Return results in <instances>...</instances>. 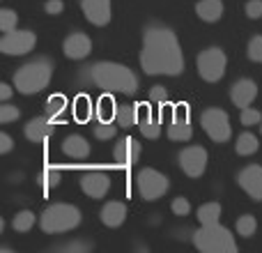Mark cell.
<instances>
[{
    "label": "cell",
    "mask_w": 262,
    "mask_h": 253,
    "mask_svg": "<svg viewBox=\"0 0 262 253\" xmlns=\"http://www.w3.org/2000/svg\"><path fill=\"white\" fill-rule=\"evenodd\" d=\"M140 67L147 76H180L184 72V55L170 28L159 23L145 28Z\"/></svg>",
    "instance_id": "obj_1"
},
{
    "label": "cell",
    "mask_w": 262,
    "mask_h": 253,
    "mask_svg": "<svg viewBox=\"0 0 262 253\" xmlns=\"http://www.w3.org/2000/svg\"><path fill=\"white\" fill-rule=\"evenodd\" d=\"M83 81L101 88L104 92H122V95H136L138 90V78L129 67L118 62H95L83 67Z\"/></svg>",
    "instance_id": "obj_2"
},
{
    "label": "cell",
    "mask_w": 262,
    "mask_h": 253,
    "mask_svg": "<svg viewBox=\"0 0 262 253\" xmlns=\"http://www.w3.org/2000/svg\"><path fill=\"white\" fill-rule=\"evenodd\" d=\"M53 67L46 58H37L32 62H26L23 67H18V72L14 74V88L21 95H37L41 92L51 81Z\"/></svg>",
    "instance_id": "obj_3"
},
{
    "label": "cell",
    "mask_w": 262,
    "mask_h": 253,
    "mask_svg": "<svg viewBox=\"0 0 262 253\" xmlns=\"http://www.w3.org/2000/svg\"><path fill=\"white\" fill-rule=\"evenodd\" d=\"M81 223V209L67 203H55L41 212L39 226L46 235H60V233L74 230Z\"/></svg>",
    "instance_id": "obj_4"
},
{
    "label": "cell",
    "mask_w": 262,
    "mask_h": 253,
    "mask_svg": "<svg viewBox=\"0 0 262 253\" xmlns=\"http://www.w3.org/2000/svg\"><path fill=\"white\" fill-rule=\"evenodd\" d=\"M193 244L203 253H237L235 237L228 228L212 223V226H200V230L193 233Z\"/></svg>",
    "instance_id": "obj_5"
},
{
    "label": "cell",
    "mask_w": 262,
    "mask_h": 253,
    "mask_svg": "<svg viewBox=\"0 0 262 253\" xmlns=\"http://www.w3.org/2000/svg\"><path fill=\"white\" fill-rule=\"evenodd\" d=\"M195 67H198V74L203 81H207V83L221 81V78L226 76V67H228L226 51L219 49V46L205 49L203 53H198V58H195Z\"/></svg>",
    "instance_id": "obj_6"
},
{
    "label": "cell",
    "mask_w": 262,
    "mask_h": 253,
    "mask_svg": "<svg viewBox=\"0 0 262 253\" xmlns=\"http://www.w3.org/2000/svg\"><path fill=\"white\" fill-rule=\"evenodd\" d=\"M170 189V180L154 168H143L136 175V191L143 200H159Z\"/></svg>",
    "instance_id": "obj_7"
},
{
    "label": "cell",
    "mask_w": 262,
    "mask_h": 253,
    "mask_svg": "<svg viewBox=\"0 0 262 253\" xmlns=\"http://www.w3.org/2000/svg\"><path fill=\"white\" fill-rule=\"evenodd\" d=\"M203 129L207 131V136L214 140V143H226L230 140V118L223 109H207L203 113Z\"/></svg>",
    "instance_id": "obj_8"
},
{
    "label": "cell",
    "mask_w": 262,
    "mask_h": 253,
    "mask_svg": "<svg viewBox=\"0 0 262 253\" xmlns=\"http://www.w3.org/2000/svg\"><path fill=\"white\" fill-rule=\"evenodd\" d=\"M37 37L32 30H12L5 32V37L0 39V51L5 55H26L35 49Z\"/></svg>",
    "instance_id": "obj_9"
},
{
    "label": "cell",
    "mask_w": 262,
    "mask_h": 253,
    "mask_svg": "<svg viewBox=\"0 0 262 253\" xmlns=\"http://www.w3.org/2000/svg\"><path fill=\"white\" fill-rule=\"evenodd\" d=\"M180 168L189 177H200L207 168V150L200 145H191L180 152Z\"/></svg>",
    "instance_id": "obj_10"
},
{
    "label": "cell",
    "mask_w": 262,
    "mask_h": 253,
    "mask_svg": "<svg viewBox=\"0 0 262 253\" xmlns=\"http://www.w3.org/2000/svg\"><path fill=\"white\" fill-rule=\"evenodd\" d=\"M81 189L90 198H104L111 189V177L108 173L99 171V168H90L81 175Z\"/></svg>",
    "instance_id": "obj_11"
},
{
    "label": "cell",
    "mask_w": 262,
    "mask_h": 253,
    "mask_svg": "<svg viewBox=\"0 0 262 253\" xmlns=\"http://www.w3.org/2000/svg\"><path fill=\"white\" fill-rule=\"evenodd\" d=\"M193 136V126L189 120V106L186 104H177L172 111V120L168 124V138L177 140V143H184Z\"/></svg>",
    "instance_id": "obj_12"
},
{
    "label": "cell",
    "mask_w": 262,
    "mask_h": 253,
    "mask_svg": "<svg viewBox=\"0 0 262 253\" xmlns=\"http://www.w3.org/2000/svg\"><path fill=\"white\" fill-rule=\"evenodd\" d=\"M237 182L255 203H262V166H255V163L246 166L244 171H239Z\"/></svg>",
    "instance_id": "obj_13"
},
{
    "label": "cell",
    "mask_w": 262,
    "mask_h": 253,
    "mask_svg": "<svg viewBox=\"0 0 262 253\" xmlns=\"http://www.w3.org/2000/svg\"><path fill=\"white\" fill-rule=\"evenodd\" d=\"M140 154H143V147H140L138 140L134 138H122L115 143V150H113V159L118 166L122 168H129V166H136L140 161Z\"/></svg>",
    "instance_id": "obj_14"
},
{
    "label": "cell",
    "mask_w": 262,
    "mask_h": 253,
    "mask_svg": "<svg viewBox=\"0 0 262 253\" xmlns=\"http://www.w3.org/2000/svg\"><path fill=\"white\" fill-rule=\"evenodd\" d=\"M81 9L92 26H108L113 16L111 0H81Z\"/></svg>",
    "instance_id": "obj_15"
},
{
    "label": "cell",
    "mask_w": 262,
    "mask_h": 253,
    "mask_svg": "<svg viewBox=\"0 0 262 253\" xmlns=\"http://www.w3.org/2000/svg\"><path fill=\"white\" fill-rule=\"evenodd\" d=\"M62 51L69 60H83L90 55L92 51V39L85 35V32H72V35L64 39Z\"/></svg>",
    "instance_id": "obj_16"
},
{
    "label": "cell",
    "mask_w": 262,
    "mask_h": 253,
    "mask_svg": "<svg viewBox=\"0 0 262 253\" xmlns=\"http://www.w3.org/2000/svg\"><path fill=\"white\" fill-rule=\"evenodd\" d=\"M255 97H258V86H255L251 78H239L237 83H232L230 99L237 109H246V106H251Z\"/></svg>",
    "instance_id": "obj_17"
},
{
    "label": "cell",
    "mask_w": 262,
    "mask_h": 253,
    "mask_svg": "<svg viewBox=\"0 0 262 253\" xmlns=\"http://www.w3.org/2000/svg\"><path fill=\"white\" fill-rule=\"evenodd\" d=\"M140 106V115H138V126H140V134L145 138H159L161 134V118L154 113V104H138Z\"/></svg>",
    "instance_id": "obj_18"
},
{
    "label": "cell",
    "mask_w": 262,
    "mask_h": 253,
    "mask_svg": "<svg viewBox=\"0 0 262 253\" xmlns=\"http://www.w3.org/2000/svg\"><path fill=\"white\" fill-rule=\"evenodd\" d=\"M53 134V118L51 115H37L26 124V138L32 143H41Z\"/></svg>",
    "instance_id": "obj_19"
},
{
    "label": "cell",
    "mask_w": 262,
    "mask_h": 253,
    "mask_svg": "<svg viewBox=\"0 0 262 253\" xmlns=\"http://www.w3.org/2000/svg\"><path fill=\"white\" fill-rule=\"evenodd\" d=\"M101 223L108 228H118L124 223V219H127V207H124V203H118V200H111V203H106L104 207H101Z\"/></svg>",
    "instance_id": "obj_20"
},
{
    "label": "cell",
    "mask_w": 262,
    "mask_h": 253,
    "mask_svg": "<svg viewBox=\"0 0 262 253\" xmlns=\"http://www.w3.org/2000/svg\"><path fill=\"white\" fill-rule=\"evenodd\" d=\"M62 152L67 154L69 159H85L90 154V143H88L83 136L74 134V136H67L62 143Z\"/></svg>",
    "instance_id": "obj_21"
},
{
    "label": "cell",
    "mask_w": 262,
    "mask_h": 253,
    "mask_svg": "<svg viewBox=\"0 0 262 253\" xmlns=\"http://www.w3.org/2000/svg\"><path fill=\"white\" fill-rule=\"evenodd\" d=\"M195 14L203 18L205 23H216L223 16V3L221 0H200L195 5Z\"/></svg>",
    "instance_id": "obj_22"
},
{
    "label": "cell",
    "mask_w": 262,
    "mask_h": 253,
    "mask_svg": "<svg viewBox=\"0 0 262 253\" xmlns=\"http://www.w3.org/2000/svg\"><path fill=\"white\" fill-rule=\"evenodd\" d=\"M138 115H140V106L138 104H122L118 106V113H115V122L124 129L138 124Z\"/></svg>",
    "instance_id": "obj_23"
},
{
    "label": "cell",
    "mask_w": 262,
    "mask_h": 253,
    "mask_svg": "<svg viewBox=\"0 0 262 253\" xmlns=\"http://www.w3.org/2000/svg\"><path fill=\"white\" fill-rule=\"evenodd\" d=\"M221 219V205L219 203H205L198 207V221L200 226H212V223H219Z\"/></svg>",
    "instance_id": "obj_24"
},
{
    "label": "cell",
    "mask_w": 262,
    "mask_h": 253,
    "mask_svg": "<svg viewBox=\"0 0 262 253\" xmlns=\"http://www.w3.org/2000/svg\"><path fill=\"white\" fill-rule=\"evenodd\" d=\"M258 147H260V143H258V138H255L251 131L239 134V138H237V143H235V150H237L239 157H249V154L258 152Z\"/></svg>",
    "instance_id": "obj_25"
},
{
    "label": "cell",
    "mask_w": 262,
    "mask_h": 253,
    "mask_svg": "<svg viewBox=\"0 0 262 253\" xmlns=\"http://www.w3.org/2000/svg\"><path fill=\"white\" fill-rule=\"evenodd\" d=\"M74 118L78 122H90L92 120V101L88 95H78L74 99Z\"/></svg>",
    "instance_id": "obj_26"
},
{
    "label": "cell",
    "mask_w": 262,
    "mask_h": 253,
    "mask_svg": "<svg viewBox=\"0 0 262 253\" xmlns=\"http://www.w3.org/2000/svg\"><path fill=\"white\" fill-rule=\"evenodd\" d=\"M39 182L44 184V189H55V186L62 182V171H60L58 166H53V163H49V166L41 168Z\"/></svg>",
    "instance_id": "obj_27"
},
{
    "label": "cell",
    "mask_w": 262,
    "mask_h": 253,
    "mask_svg": "<svg viewBox=\"0 0 262 253\" xmlns=\"http://www.w3.org/2000/svg\"><path fill=\"white\" fill-rule=\"evenodd\" d=\"M115 113H118V106L113 104V99L108 95L101 97L99 104H97V118H99V122H115Z\"/></svg>",
    "instance_id": "obj_28"
},
{
    "label": "cell",
    "mask_w": 262,
    "mask_h": 253,
    "mask_svg": "<svg viewBox=\"0 0 262 253\" xmlns=\"http://www.w3.org/2000/svg\"><path fill=\"white\" fill-rule=\"evenodd\" d=\"M32 226H35V214H32L30 209H23V212H18L16 217L12 219V228L16 233H28Z\"/></svg>",
    "instance_id": "obj_29"
},
{
    "label": "cell",
    "mask_w": 262,
    "mask_h": 253,
    "mask_svg": "<svg viewBox=\"0 0 262 253\" xmlns=\"http://www.w3.org/2000/svg\"><path fill=\"white\" fill-rule=\"evenodd\" d=\"M255 228H258V221H255L253 214H244V217L237 219V233H239L242 237L255 235Z\"/></svg>",
    "instance_id": "obj_30"
},
{
    "label": "cell",
    "mask_w": 262,
    "mask_h": 253,
    "mask_svg": "<svg viewBox=\"0 0 262 253\" xmlns=\"http://www.w3.org/2000/svg\"><path fill=\"white\" fill-rule=\"evenodd\" d=\"M64 109H67V97H62V95H53L46 101V115H51V118L60 115Z\"/></svg>",
    "instance_id": "obj_31"
},
{
    "label": "cell",
    "mask_w": 262,
    "mask_h": 253,
    "mask_svg": "<svg viewBox=\"0 0 262 253\" xmlns=\"http://www.w3.org/2000/svg\"><path fill=\"white\" fill-rule=\"evenodd\" d=\"M118 122H99L95 126V138L99 140H111L115 138V134H118Z\"/></svg>",
    "instance_id": "obj_32"
},
{
    "label": "cell",
    "mask_w": 262,
    "mask_h": 253,
    "mask_svg": "<svg viewBox=\"0 0 262 253\" xmlns=\"http://www.w3.org/2000/svg\"><path fill=\"white\" fill-rule=\"evenodd\" d=\"M16 14H14V9H0V30L3 32H12L14 28H16Z\"/></svg>",
    "instance_id": "obj_33"
},
{
    "label": "cell",
    "mask_w": 262,
    "mask_h": 253,
    "mask_svg": "<svg viewBox=\"0 0 262 253\" xmlns=\"http://www.w3.org/2000/svg\"><path fill=\"white\" fill-rule=\"evenodd\" d=\"M246 55H249V60H253V62H262V35L251 37Z\"/></svg>",
    "instance_id": "obj_34"
},
{
    "label": "cell",
    "mask_w": 262,
    "mask_h": 253,
    "mask_svg": "<svg viewBox=\"0 0 262 253\" xmlns=\"http://www.w3.org/2000/svg\"><path fill=\"white\" fill-rule=\"evenodd\" d=\"M90 249H92L90 242H67L62 246H55V251H60V253H85Z\"/></svg>",
    "instance_id": "obj_35"
},
{
    "label": "cell",
    "mask_w": 262,
    "mask_h": 253,
    "mask_svg": "<svg viewBox=\"0 0 262 253\" xmlns=\"http://www.w3.org/2000/svg\"><path fill=\"white\" fill-rule=\"evenodd\" d=\"M18 118H21V111H18L16 106H12V104L0 106V124H9Z\"/></svg>",
    "instance_id": "obj_36"
},
{
    "label": "cell",
    "mask_w": 262,
    "mask_h": 253,
    "mask_svg": "<svg viewBox=\"0 0 262 253\" xmlns=\"http://www.w3.org/2000/svg\"><path fill=\"white\" fill-rule=\"evenodd\" d=\"M260 122H262V113H260V111L251 109V106L242 109V124L253 126V124H260Z\"/></svg>",
    "instance_id": "obj_37"
},
{
    "label": "cell",
    "mask_w": 262,
    "mask_h": 253,
    "mask_svg": "<svg viewBox=\"0 0 262 253\" xmlns=\"http://www.w3.org/2000/svg\"><path fill=\"white\" fill-rule=\"evenodd\" d=\"M172 214H177V217H186V214L191 212V203L184 198V196H180V198L172 200Z\"/></svg>",
    "instance_id": "obj_38"
},
{
    "label": "cell",
    "mask_w": 262,
    "mask_h": 253,
    "mask_svg": "<svg viewBox=\"0 0 262 253\" xmlns=\"http://www.w3.org/2000/svg\"><path fill=\"white\" fill-rule=\"evenodd\" d=\"M149 101H152V104H166L168 101V90L163 86H154L152 90H149Z\"/></svg>",
    "instance_id": "obj_39"
},
{
    "label": "cell",
    "mask_w": 262,
    "mask_h": 253,
    "mask_svg": "<svg viewBox=\"0 0 262 253\" xmlns=\"http://www.w3.org/2000/svg\"><path fill=\"white\" fill-rule=\"evenodd\" d=\"M246 16L253 18V21L262 18V0H249L246 3Z\"/></svg>",
    "instance_id": "obj_40"
},
{
    "label": "cell",
    "mask_w": 262,
    "mask_h": 253,
    "mask_svg": "<svg viewBox=\"0 0 262 253\" xmlns=\"http://www.w3.org/2000/svg\"><path fill=\"white\" fill-rule=\"evenodd\" d=\"M62 9H64L62 0H46V5H44V12L51 14V16H58V14H62Z\"/></svg>",
    "instance_id": "obj_41"
},
{
    "label": "cell",
    "mask_w": 262,
    "mask_h": 253,
    "mask_svg": "<svg viewBox=\"0 0 262 253\" xmlns=\"http://www.w3.org/2000/svg\"><path fill=\"white\" fill-rule=\"evenodd\" d=\"M12 147H14V143L9 138V134H0V154L12 152Z\"/></svg>",
    "instance_id": "obj_42"
},
{
    "label": "cell",
    "mask_w": 262,
    "mask_h": 253,
    "mask_svg": "<svg viewBox=\"0 0 262 253\" xmlns=\"http://www.w3.org/2000/svg\"><path fill=\"white\" fill-rule=\"evenodd\" d=\"M12 86H7V83H3V86H0V99L3 101H9V97H12Z\"/></svg>",
    "instance_id": "obj_43"
},
{
    "label": "cell",
    "mask_w": 262,
    "mask_h": 253,
    "mask_svg": "<svg viewBox=\"0 0 262 253\" xmlns=\"http://www.w3.org/2000/svg\"><path fill=\"white\" fill-rule=\"evenodd\" d=\"M260 134H262V122H260Z\"/></svg>",
    "instance_id": "obj_44"
}]
</instances>
